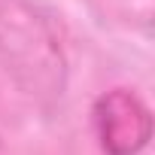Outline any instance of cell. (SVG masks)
Instances as JSON below:
<instances>
[{
    "instance_id": "1",
    "label": "cell",
    "mask_w": 155,
    "mask_h": 155,
    "mask_svg": "<svg viewBox=\"0 0 155 155\" xmlns=\"http://www.w3.org/2000/svg\"><path fill=\"white\" fill-rule=\"evenodd\" d=\"M0 64L37 107L49 110L67 94L70 58L55 15L40 0H0Z\"/></svg>"
},
{
    "instance_id": "2",
    "label": "cell",
    "mask_w": 155,
    "mask_h": 155,
    "mask_svg": "<svg viewBox=\"0 0 155 155\" xmlns=\"http://www.w3.org/2000/svg\"><path fill=\"white\" fill-rule=\"evenodd\" d=\"M91 128L104 155H140L152 140V110L137 91L116 85L94 97Z\"/></svg>"
}]
</instances>
